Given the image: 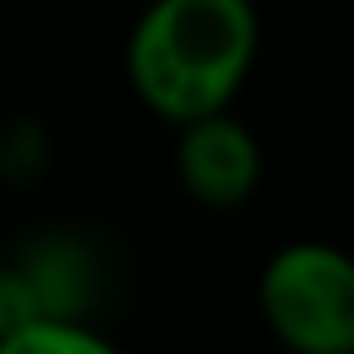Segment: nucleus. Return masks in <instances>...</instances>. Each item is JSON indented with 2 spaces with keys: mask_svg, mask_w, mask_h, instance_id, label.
I'll list each match as a JSON object with an SVG mask.
<instances>
[{
  "mask_svg": "<svg viewBox=\"0 0 354 354\" xmlns=\"http://www.w3.org/2000/svg\"><path fill=\"white\" fill-rule=\"evenodd\" d=\"M44 306H39V291L30 281V272L20 262H6L0 267V335H10L30 320H39Z\"/></svg>",
  "mask_w": 354,
  "mask_h": 354,
  "instance_id": "obj_6",
  "label": "nucleus"
},
{
  "mask_svg": "<svg viewBox=\"0 0 354 354\" xmlns=\"http://www.w3.org/2000/svg\"><path fill=\"white\" fill-rule=\"evenodd\" d=\"M257 310L286 354L354 349V252L325 238L281 243L257 277Z\"/></svg>",
  "mask_w": 354,
  "mask_h": 354,
  "instance_id": "obj_2",
  "label": "nucleus"
},
{
  "mask_svg": "<svg viewBox=\"0 0 354 354\" xmlns=\"http://www.w3.org/2000/svg\"><path fill=\"white\" fill-rule=\"evenodd\" d=\"M0 354H122V349L83 315H39L0 335Z\"/></svg>",
  "mask_w": 354,
  "mask_h": 354,
  "instance_id": "obj_5",
  "label": "nucleus"
},
{
  "mask_svg": "<svg viewBox=\"0 0 354 354\" xmlns=\"http://www.w3.org/2000/svg\"><path fill=\"white\" fill-rule=\"evenodd\" d=\"M262 49L252 0H151L127 35V83L170 127L233 107Z\"/></svg>",
  "mask_w": 354,
  "mask_h": 354,
  "instance_id": "obj_1",
  "label": "nucleus"
},
{
  "mask_svg": "<svg viewBox=\"0 0 354 354\" xmlns=\"http://www.w3.org/2000/svg\"><path fill=\"white\" fill-rule=\"evenodd\" d=\"M15 262L30 272L44 315H83L88 310V301H93V257L78 238H44Z\"/></svg>",
  "mask_w": 354,
  "mask_h": 354,
  "instance_id": "obj_4",
  "label": "nucleus"
},
{
  "mask_svg": "<svg viewBox=\"0 0 354 354\" xmlns=\"http://www.w3.org/2000/svg\"><path fill=\"white\" fill-rule=\"evenodd\" d=\"M175 175L180 189L204 209H243L262 185V146L257 136L223 107L194 117L175 136Z\"/></svg>",
  "mask_w": 354,
  "mask_h": 354,
  "instance_id": "obj_3",
  "label": "nucleus"
},
{
  "mask_svg": "<svg viewBox=\"0 0 354 354\" xmlns=\"http://www.w3.org/2000/svg\"><path fill=\"white\" fill-rule=\"evenodd\" d=\"M349 354H354V349H349Z\"/></svg>",
  "mask_w": 354,
  "mask_h": 354,
  "instance_id": "obj_7",
  "label": "nucleus"
}]
</instances>
